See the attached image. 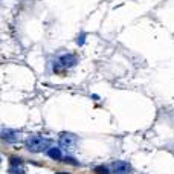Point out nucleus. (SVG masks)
Wrapping results in <instances>:
<instances>
[{"mask_svg": "<svg viewBox=\"0 0 174 174\" xmlns=\"http://www.w3.org/2000/svg\"><path fill=\"white\" fill-rule=\"evenodd\" d=\"M47 156L52 157V159H61L63 157V154H61V151L58 148H49L47 150Z\"/></svg>", "mask_w": 174, "mask_h": 174, "instance_id": "nucleus-6", "label": "nucleus"}, {"mask_svg": "<svg viewBox=\"0 0 174 174\" xmlns=\"http://www.w3.org/2000/svg\"><path fill=\"white\" fill-rule=\"evenodd\" d=\"M112 169L115 174H130L131 172V168L127 162H115L112 165Z\"/></svg>", "mask_w": 174, "mask_h": 174, "instance_id": "nucleus-2", "label": "nucleus"}, {"mask_svg": "<svg viewBox=\"0 0 174 174\" xmlns=\"http://www.w3.org/2000/svg\"><path fill=\"white\" fill-rule=\"evenodd\" d=\"M50 145H52L50 139H44V137H40V136H32L26 141V147L31 151H44V150L47 151Z\"/></svg>", "mask_w": 174, "mask_h": 174, "instance_id": "nucleus-1", "label": "nucleus"}, {"mask_svg": "<svg viewBox=\"0 0 174 174\" xmlns=\"http://www.w3.org/2000/svg\"><path fill=\"white\" fill-rule=\"evenodd\" d=\"M95 171H96L98 174H109V172H110V169H109L107 166H96Z\"/></svg>", "mask_w": 174, "mask_h": 174, "instance_id": "nucleus-7", "label": "nucleus"}, {"mask_svg": "<svg viewBox=\"0 0 174 174\" xmlns=\"http://www.w3.org/2000/svg\"><path fill=\"white\" fill-rule=\"evenodd\" d=\"M2 137H3L5 141H8V142H16V141H17V134H16L12 130H3Z\"/></svg>", "mask_w": 174, "mask_h": 174, "instance_id": "nucleus-5", "label": "nucleus"}, {"mask_svg": "<svg viewBox=\"0 0 174 174\" xmlns=\"http://www.w3.org/2000/svg\"><path fill=\"white\" fill-rule=\"evenodd\" d=\"M60 64L63 66V67H66V69H69V67H73L75 64H76V57L75 55H72V54H66V55H61L60 57Z\"/></svg>", "mask_w": 174, "mask_h": 174, "instance_id": "nucleus-3", "label": "nucleus"}, {"mask_svg": "<svg viewBox=\"0 0 174 174\" xmlns=\"http://www.w3.org/2000/svg\"><path fill=\"white\" fill-rule=\"evenodd\" d=\"M60 142H61V145H63V147H66V148H72V147H73V144H75V137H73V136H70V134H63Z\"/></svg>", "mask_w": 174, "mask_h": 174, "instance_id": "nucleus-4", "label": "nucleus"}, {"mask_svg": "<svg viewBox=\"0 0 174 174\" xmlns=\"http://www.w3.org/2000/svg\"><path fill=\"white\" fill-rule=\"evenodd\" d=\"M57 174H69V172H57Z\"/></svg>", "mask_w": 174, "mask_h": 174, "instance_id": "nucleus-8", "label": "nucleus"}]
</instances>
